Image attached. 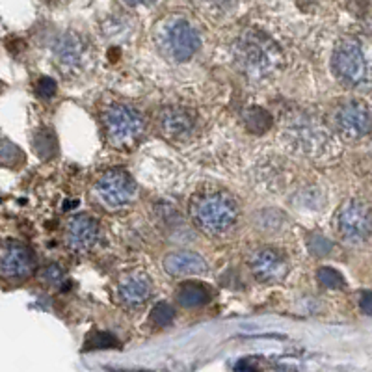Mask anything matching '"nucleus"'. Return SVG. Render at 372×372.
Listing matches in <instances>:
<instances>
[{"mask_svg":"<svg viewBox=\"0 0 372 372\" xmlns=\"http://www.w3.org/2000/svg\"><path fill=\"white\" fill-rule=\"evenodd\" d=\"M233 56L237 67L253 82H265L279 71L283 64L281 48L260 30H246L234 41Z\"/></svg>","mask_w":372,"mask_h":372,"instance_id":"1","label":"nucleus"},{"mask_svg":"<svg viewBox=\"0 0 372 372\" xmlns=\"http://www.w3.org/2000/svg\"><path fill=\"white\" fill-rule=\"evenodd\" d=\"M190 214L203 233L222 237L239 222V203L225 192H203L190 201Z\"/></svg>","mask_w":372,"mask_h":372,"instance_id":"2","label":"nucleus"},{"mask_svg":"<svg viewBox=\"0 0 372 372\" xmlns=\"http://www.w3.org/2000/svg\"><path fill=\"white\" fill-rule=\"evenodd\" d=\"M283 136L294 151L305 157L319 159V157L337 154V144L331 138V134L324 127H320L319 123H314L313 119L305 116L288 117Z\"/></svg>","mask_w":372,"mask_h":372,"instance_id":"3","label":"nucleus"},{"mask_svg":"<svg viewBox=\"0 0 372 372\" xmlns=\"http://www.w3.org/2000/svg\"><path fill=\"white\" fill-rule=\"evenodd\" d=\"M157 43L173 62H188L201 47V37L188 19L171 17L157 30Z\"/></svg>","mask_w":372,"mask_h":372,"instance_id":"4","label":"nucleus"},{"mask_svg":"<svg viewBox=\"0 0 372 372\" xmlns=\"http://www.w3.org/2000/svg\"><path fill=\"white\" fill-rule=\"evenodd\" d=\"M108 144L116 149H131L144 136V116L127 105H110L102 114Z\"/></svg>","mask_w":372,"mask_h":372,"instance_id":"5","label":"nucleus"},{"mask_svg":"<svg viewBox=\"0 0 372 372\" xmlns=\"http://www.w3.org/2000/svg\"><path fill=\"white\" fill-rule=\"evenodd\" d=\"M331 65H333V73L350 86L363 84L371 73V65H368L367 54L363 51L361 43L350 37L340 39L335 45Z\"/></svg>","mask_w":372,"mask_h":372,"instance_id":"6","label":"nucleus"},{"mask_svg":"<svg viewBox=\"0 0 372 372\" xmlns=\"http://www.w3.org/2000/svg\"><path fill=\"white\" fill-rule=\"evenodd\" d=\"M95 196L110 211L127 207L128 203H133L136 196V185L134 179L128 175L127 171L121 168L105 171L95 182Z\"/></svg>","mask_w":372,"mask_h":372,"instance_id":"7","label":"nucleus"},{"mask_svg":"<svg viewBox=\"0 0 372 372\" xmlns=\"http://www.w3.org/2000/svg\"><path fill=\"white\" fill-rule=\"evenodd\" d=\"M335 225L348 242H363L372 234V211L367 203L350 199L340 205L335 216Z\"/></svg>","mask_w":372,"mask_h":372,"instance_id":"8","label":"nucleus"},{"mask_svg":"<svg viewBox=\"0 0 372 372\" xmlns=\"http://www.w3.org/2000/svg\"><path fill=\"white\" fill-rule=\"evenodd\" d=\"M337 133L345 140H359L372 131V110L359 101H350L337 108L333 116Z\"/></svg>","mask_w":372,"mask_h":372,"instance_id":"9","label":"nucleus"},{"mask_svg":"<svg viewBox=\"0 0 372 372\" xmlns=\"http://www.w3.org/2000/svg\"><path fill=\"white\" fill-rule=\"evenodd\" d=\"M248 266L255 279L268 285L283 281L288 274L287 257L274 248H260L253 251L248 257Z\"/></svg>","mask_w":372,"mask_h":372,"instance_id":"10","label":"nucleus"},{"mask_svg":"<svg viewBox=\"0 0 372 372\" xmlns=\"http://www.w3.org/2000/svg\"><path fill=\"white\" fill-rule=\"evenodd\" d=\"M99 240V223L95 218L80 214L65 227V244L74 253H88Z\"/></svg>","mask_w":372,"mask_h":372,"instance_id":"11","label":"nucleus"},{"mask_svg":"<svg viewBox=\"0 0 372 372\" xmlns=\"http://www.w3.org/2000/svg\"><path fill=\"white\" fill-rule=\"evenodd\" d=\"M36 268V259L30 248L21 242L8 240L2 248V276L10 279L27 277Z\"/></svg>","mask_w":372,"mask_h":372,"instance_id":"12","label":"nucleus"},{"mask_svg":"<svg viewBox=\"0 0 372 372\" xmlns=\"http://www.w3.org/2000/svg\"><path fill=\"white\" fill-rule=\"evenodd\" d=\"M54 58L64 73H77L80 65L84 64L86 43L77 34H64L54 47Z\"/></svg>","mask_w":372,"mask_h":372,"instance_id":"13","label":"nucleus"},{"mask_svg":"<svg viewBox=\"0 0 372 372\" xmlns=\"http://www.w3.org/2000/svg\"><path fill=\"white\" fill-rule=\"evenodd\" d=\"M117 296L125 307H142L151 296V279L144 272H131L117 285Z\"/></svg>","mask_w":372,"mask_h":372,"instance_id":"14","label":"nucleus"},{"mask_svg":"<svg viewBox=\"0 0 372 372\" xmlns=\"http://www.w3.org/2000/svg\"><path fill=\"white\" fill-rule=\"evenodd\" d=\"M160 128L168 138H188L196 127V117L188 108L168 107L160 112Z\"/></svg>","mask_w":372,"mask_h":372,"instance_id":"15","label":"nucleus"},{"mask_svg":"<svg viewBox=\"0 0 372 372\" xmlns=\"http://www.w3.org/2000/svg\"><path fill=\"white\" fill-rule=\"evenodd\" d=\"M162 266L173 277L199 276V274H205L208 270L207 260L203 259L199 253H194V251H173V253L164 257Z\"/></svg>","mask_w":372,"mask_h":372,"instance_id":"16","label":"nucleus"},{"mask_svg":"<svg viewBox=\"0 0 372 372\" xmlns=\"http://www.w3.org/2000/svg\"><path fill=\"white\" fill-rule=\"evenodd\" d=\"M177 302L181 307L196 309L203 307L211 300V291L199 281H185L175 291Z\"/></svg>","mask_w":372,"mask_h":372,"instance_id":"17","label":"nucleus"},{"mask_svg":"<svg viewBox=\"0 0 372 372\" xmlns=\"http://www.w3.org/2000/svg\"><path fill=\"white\" fill-rule=\"evenodd\" d=\"M32 147L39 159L48 160L53 159L56 151H58V142H56V136H54L53 131L39 128L32 136Z\"/></svg>","mask_w":372,"mask_h":372,"instance_id":"18","label":"nucleus"},{"mask_svg":"<svg viewBox=\"0 0 372 372\" xmlns=\"http://www.w3.org/2000/svg\"><path fill=\"white\" fill-rule=\"evenodd\" d=\"M244 123L248 131L253 134H265L272 127V116L265 108L251 107L246 110Z\"/></svg>","mask_w":372,"mask_h":372,"instance_id":"19","label":"nucleus"},{"mask_svg":"<svg viewBox=\"0 0 372 372\" xmlns=\"http://www.w3.org/2000/svg\"><path fill=\"white\" fill-rule=\"evenodd\" d=\"M175 319V309L171 307L170 303L160 302L157 303L149 314V322L154 326V328H166V326H170Z\"/></svg>","mask_w":372,"mask_h":372,"instance_id":"20","label":"nucleus"},{"mask_svg":"<svg viewBox=\"0 0 372 372\" xmlns=\"http://www.w3.org/2000/svg\"><path fill=\"white\" fill-rule=\"evenodd\" d=\"M317 279H319L320 285L326 288L346 287V281L345 277H343V274H340L339 270L331 268V266H322V268H319V272H317Z\"/></svg>","mask_w":372,"mask_h":372,"instance_id":"21","label":"nucleus"},{"mask_svg":"<svg viewBox=\"0 0 372 372\" xmlns=\"http://www.w3.org/2000/svg\"><path fill=\"white\" fill-rule=\"evenodd\" d=\"M117 346V339L112 333L105 331H93L86 337V350H95V348H114Z\"/></svg>","mask_w":372,"mask_h":372,"instance_id":"22","label":"nucleus"},{"mask_svg":"<svg viewBox=\"0 0 372 372\" xmlns=\"http://www.w3.org/2000/svg\"><path fill=\"white\" fill-rule=\"evenodd\" d=\"M0 157H2V164L17 166L25 160V154L15 144H11L10 140H2V149H0Z\"/></svg>","mask_w":372,"mask_h":372,"instance_id":"23","label":"nucleus"},{"mask_svg":"<svg viewBox=\"0 0 372 372\" xmlns=\"http://www.w3.org/2000/svg\"><path fill=\"white\" fill-rule=\"evenodd\" d=\"M307 248L311 251V255L314 257H326L331 251V240H328L322 234H311L307 239Z\"/></svg>","mask_w":372,"mask_h":372,"instance_id":"24","label":"nucleus"},{"mask_svg":"<svg viewBox=\"0 0 372 372\" xmlns=\"http://www.w3.org/2000/svg\"><path fill=\"white\" fill-rule=\"evenodd\" d=\"M58 90V86H56V80L51 79V77H43L36 82V93L43 99H48V97H53Z\"/></svg>","mask_w":372,"mask_h":372,"instance_id":"25","label":"nucleus"},{"mask_svg":"<svg viewBox=\"0 0 372 372\" xmlns=\"http://www.w3.org/2000/svg\"><path fill=\"white\" fill-rule=\"evenodd\" d=\"M41 279L48 285H58L64 279V270H62V266L58 265H51L47 266L45 270L41 272Z\"/></svg>","mask_w":372,"mask_h":372,"instance_id":"26","label":"nucleus"},{"mask_svg":"<svg viewBox=\"0 0 372 372\" xmlns=\"http://www.w3.org/2000/svg\"><path fill=\"white\" fill-rule=\"evenodd\" d=\"M359 307H361L363 313L372 317V293L371 291H365V293L361 294V298H359Z\"/></svg>","mask_w":372,"mask_h":372,"instance_id":"27","label":"nucleus"},{"mask_svg":"<svg viewBox=\"0 0 372 372\" xmlns=\"http://www.w3.org/2000/svg\"><path fill=\"white\" fill-rule=\"evenodd\" d=\"M128 6H147L153 4V0H125Z\"/></svg>","mask_w":372,"mask_h":372,"instance_id":"28","label":"nucleus"}]
</instances>
